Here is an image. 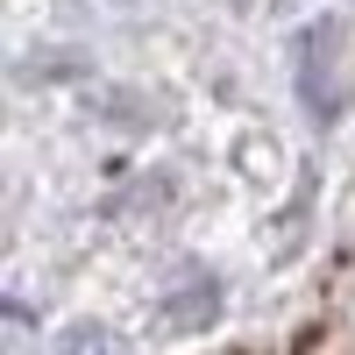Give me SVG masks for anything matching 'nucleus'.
I'll list each match as a JSON object with an SVG mask.
<instances>
[{
    "label": "nucleus",
    "instance_id": "f257e3e1",
    "mask_svg": "<svg viewBox=\"0 0 355 355\" xmlns=\"http://www.w3.org/2000/svg\"><path fill=\"white\" fill-rule=\"evenodd\" d=\"M299 100L320 128H334L348 114V64H341V21L334 15L299 28Z\"/></svg>",
    "mask_w": 355,
    "mask_h": 355
},
{
    "label": "nucleus",
    "instance_id": "f03ea898",
    "mask_svg": "<svg viewBox=\"0 0 355 355\" xmlns=\"http://www.w3.org/2000/svg\"><path fill=\"white\" fill-rule=\"evenodd\" d=\"M214 313H220V284H214V277H192L178 299H164V320H171V327H185V334L206 327Z\"/></svg>",
    "mask_w": 355,
    "mask_h": 355
},
{
    "label": "nucleus",
    "instance_id": "7ed1b4c3",
    "mask_svg": "<svg viewBox=\"0 0 355 355\" xmlns=\"http://www.w3.org/2000/svg\"><path fill=\"white\" fill-rule=\"evenodd\" d=\"M64 355H121V348L107 341V327H71L64 334Z\"/></svg>",
    "mask_w": 355,
    "mask_h": 355
}]
</instances>
